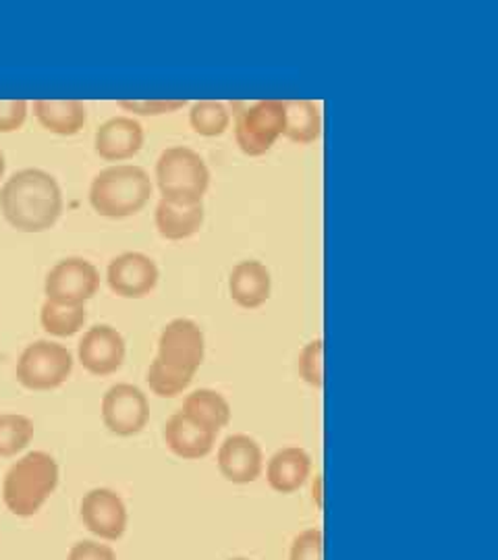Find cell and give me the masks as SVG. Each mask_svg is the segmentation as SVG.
<instances>
[{
    "label": "cell",
    "mask_w": 498,
    "mask_h": 560,
    "mask_svg": "<svg viewBox=\"0 0 498 560\" xmlns=\"http://www.w3.org/2000/svg\"><path fill=\"white\" fill-rule=\"evenodd\" d=\"M62 210L59 180L42 168H23L2 183L0 212L20 233L50 231L60 221Z\"/></svg>",
    "instance_id": "obj_1"
},
{
    "label": "cell",
    "mask_w": 498,
    "mask_h": 560,
    "mask_svg": "<svg viewBox=\"0 0 498 560\" xmlns=\"http://www.w3.org/2000/svg\"><path fill=\"white\" fill-rule=\"evenodd\" d=\"M60 467L46 451L20 455L2 478V502L7 511L20 520L36 517L57 492Z\"/></svg>",
    "instance_id": "obj_2"
},
{
    "label": "cell",
    "mask_w": 498,
    "mask_h": 560,
    "mask_svg": "<svg viewBox=\"0 0 498 560\" xmlns=\"http://www.w3.org/2000/svg\"><path fill=\"white\" fill-rule=\"evenodd\" d=\"M154 194V183L138 164H113L90 185L92 210L108 221H123L140 214Z\"/></svg>",
    "instance_id": "obj_3"
},
{
    "label": "cell",
    "mask_w": 498,
    "mask_h": 560,
    "mask_svg": "<svg viewBox=\"0 0 498 560\" xmlns=\"http://www.w3.org/2000/svg\"><path fill=\"white\" fill-rule=\"evenodd\" d=\"M154 179L160 200L198 206L210 189V168L196 150L173 145L160 154Z\"/></svg>",
    "instance_id": "obj_4"
},
{
    "label": "cell",
    "mask_w": 498,
    "mask_h": 560,
    "mask_svg": "<svg viewBox=\"0 0 498 560\" xmlns=\"http://www.w3.org/2000/svg\"><path fill=\"white\" fill-rule=\"evenodd\" d=\"M76 368L73 353L57 340H34L21 351L15 376L23 388L46 393L57 390L71 378Z\"/></svg>",
    "instance_id": "obj_5"
},
{
    "label": "cell",
    "mask_w": 498,
    "mask_h": 560,
    "mask_svg": "<svg viewBox=\"0 0 498 560\" xmlns=\"http://www.w3.org/2000/svg\"><path fill=\"white\" fill-rule=\"evenodd\" d=\"M285 133V101L238 104L235 140L245 156L258 159L273 150Z\"/></svg>",
    "instance_id": "obj_6"
},
{
    "label": "cell",
    "mask_w": 498,
    "mask_h": 560,
    "mask_svg": "<svg viewBox=\"0 0 498 560\" xmlns=\"http://www.w3.org/2000/svg\"><path fill=\"white\" fill-rule=\"evenodd\" d=\"M100 413L111 434L131 439L143 432L150 421V400L140 386L117 382L104 393Z\"/></svg>",
    "instance_id": "obj_7"
},
{
    "label": "cell",
    "mask_w": 498,
    "mask_h": 560,
    "mask_svg": "<svg viewBox=\"0 0 498 560\" xmlns=\"http://www.w3.org/2000/svg\"><path fill=\"white\" fill-rule=\"evenodd\" d=\"M206 358V337L198 322L175 318L169 322L159 337L157 360L187 376H196Z\"/></svg>",
    "instance_id": "obj_8"
},
{
    "label": "cell",
    "mask_w": 498,
    "mask_h": 560,
    "mask_svg": "<svg viewBox=\"0 0 498 560\" xmlns=\"http://www.w3.org/2000/svg\"><path fill=\"white\" fill-rule=\"evenodd\" d=\"M99 289V268L92 261L76 256L57 261L44 279L46 301L62 305H85Z\"/></svg>",
    "instance_id": "obj_9"
},
{
    "label": "cell",
    "mask_w": 498,
    "mask_h": 560,
    "mask_svg": "<svg viewBox=\"0 0 498 560\" xmlns=\"http://www.w3.org/2000/svg\"><path fill=\"white\" fill-rule=\"evenodd\" d=\"M83 527L102 541H117L129 527L127 502L113 488H92L80 502Z\"/></svg>",
    "instance_id": "obj_10"
},
{
    "label": "cell",
    "mask_w": 498,
    "mask_h": 560,
    "mask_svg": "<svg viewBox=\"0 0 498 560\" xmlns=\"http://www.w3.org/2000/svg\"><path fill=\"white\" fill-rule=\"evenodd\" d=\"M127 358V342L111 324H96L83 332L78 345V361L92 376L117 374Z\"/></svg>",
    "instance_id": "obj_11"
},
{
    "label": "cell",
    "mask_w": 498,
    "mask_h": 560,
    "mask_svg": "<svg viewBox=\"0 0 498 560\" xmlns=\"http://www.w3.org/2000/svg\"><path fill=\"white\" fill-rule=\"evenodd\" d=\"M157 261L141 252H125L106 268V282L123 300H143L159 287Z\"/></svg>",
    "instance_id": "obj_12"
},
{
    "label": "cell",
    "mask_w": 498,
    "mask_h": 560,
    "mask_svg": "<svg viewBox=\"0 0 498 560\" xmlns=\"http://www.w3.org/2000/svg\"><path fill=\"white\" fill-rule=\"evenodd\" d=\"M217 463L222 478L238 486L258 481L266 465L259 442L247 434H231L220 442Z\"/></svg>",
    "instance_id": "obj_13"
},
{
    "label": "cell",
    "mask_w": 498,
    "mask_h": 560,
    "mask_svg": "<svg viewBox=\"0 0 498 560\" xmlns=\"http://www.w3.org/2000/svg\"><path fill=\"white\" fill-rule=\"evenodd\" d=\"M146 141V131L141 122L129 115H119L113 119L104 120L94 133V150L102 161L120 162L131 161L138 156Z\"/></svg>",
    "instance_id": "obj_14"
},
{
    "label": "cell",
    "mask_w": 498,
    "mask_h": 560,
    "mask_svg": "<svg viewBox=\"0 0 498 560\" xmlns=\"http://www.w3.org/2000/svg\"><path fill=\"white\" fill-rule=\"evenodd\" d=\"M162 439L166 448L179 459L198 460L208 457L215 451L219 434L201 425L185 411H177L164 423Z\"/></svg>",
    "instance_id": "obj_15"
},
{
    "label": "cell",
    "mask_w": 498,
    "mask_h": 560,
    "mask_svg": "<svg viewBox=\"0 0 498 560\" xmlns=\"http://www.w3.org/2000/svg\"><path fill=\"white\" fill-rule=\"evenodd\" d=\"M268 486L279 494H293L312 478V457L301 446L279 448L264 465Z\"/></svg>",
    "instance_id": "obj_16"
},
{
    "label": "cell",
    "mask_w": 498,
    "mask_h": 560,
    "mask_svg": "<svg viewBox=\"0 0 498 560\" xmlns=\"http://www.w3.org/2000/svg\"><path fill=\"white\" fill-rule=\"evenodd\" d=\"M273 293L270 270L258 260L240 261L229 277V295L243 310H258Z\"/></svg>",
    "instance_id": "obj_17"
},
{
    "label": "cell",
    "mask_w": 498,
    "mask_h": 560,
    "mask_svg": "<svg viewBox=\"0 0 498 560\" xmlns=\"http://www.w3.org/2000/svg\"><path fill=\"white\" fill-rule=\"evenodd\" d=\"M32 108L42 129L60 138H73L88 125V106L80 101H36Z\"/></svg>",
    "instance_id": "obj_18"
},
{
    "label": "cell",
    "mask_w": 498,
    "mask_h": 560,
    "mask_svg": "<svg viewBox=\"0 0 498 560\" xmlns=\"http://www.w3.org/2000/svg\"><path fill=\"white\" fill-rule=\"evenodd\" d=\"M204 203L198 206H179L160 200L154 210V222L160 237L166 241H185L198 235L204 226Z\"/></svg>",
    "instance_id": "obj_19"
},
{
    "label": "cell",
    "mask_w": 498,
    "mask_h": 560,
    "mask_svg": "<svg viewBox=\"0 0 498 560\" xmlns=\"http://www.w3.org/2000/svg\"><path fill=\"white\" fill-rule=\"evenodd\" d=\"M181 411H185L187 416H192L194 420L199 421L206 428H210L217 434L222 428H227L231 423V418H233L231 402L215 388L192 390L183 400Z\"/></svg>",
    "instance_id": "obj_20"
},
{
    "label": "cell",
    "mask_w": 498,
    "mask_h": 560,
    "mask_svg": "<svg viewBox=\"0 0 498 560\" xmlns=\"http://www.w3.org/2000/svg\"><path fill=\"white\" fill-rule=\"evenodd\" d=\"M322 136V115L320 108L310 101H285V133L299 145H308Z\"/></svg>",
    "instance_id": "obj_21"
},
{
    "label": "cell",
    "mask_w": 498,
    "mask_h": 560,
    "mask_svg": "<svg viewBox=\"0 0 498 560\" xmlns=\"http://www.w3.org/2000/svg\"><path fill=\"white\" fill-rule=\"evenodd\" d=\"M88 322L85 305H62L44 300L40 310V324L46 335L57 339H69L80 335Z\"/></svg>",
    "instance_id": "obj_22"
},
{
    "label": "cell",
    "mask_w": 498,
    "mask_h": 560,
    "mask_svg": "<svg viewBox=\"0 0 498 560\" xmlns=\"http://www.w3.org/2000/svg\"><path fill=\"white\" fill-rule=\"evenodd\" d=\"M36 436L34 420L23 413H0V459L23 455Z\"/></svg>",
    "instance_id": "obj_23"
},
{
    "label": "cell",
    "mask_w": 498,
    "mask_h": 560,
    "mask_svg": "<svg viewBox=\"0 0 498 560\" xmlns=\"http://www.w3.org/2000/svg\"><path fill=\"white\" fill-rule=\"evenodd\" d=\"M189 125L201 138H220L231 127V113L222 102L199 101L189 108Z\"/></svg>",
    "instance_id": "obj_24"
},
{
    "label": "cell",
    "mask_w": 498,
    "mask_h": 560,
    "mask_svg": "<svg viewBox=\"0 0 498 560\" xmlns=\"http://www.w3.org/2000/svg\"><path fill=\"white\" fill-rule=\"evenodd\" d=\"M146 382H148L152 395H157L160 399H175V397H179V395H183V393L192 386L194 376L175 372V370L162 365V363L154 358V361L148 365Z\"/></svg>",
    "instance_id": "obj_25"
},
{
    "label": "cell",
    "mask_w": 498,
    "mask_h": 560,
    "mask_svg": "<svg viewBox=\"0 0 498 560\" xmlns=\"http://www.w3.org/2000/svg\"><path fill=\"white\" fill-rule=\"evenodd\" d=\"M299 378L320 390L324 386V340H310L298 358Z\"/></svg>",
    "instance_id": "obj_26"
},
{
    "label": "cell",
    "mask_w": 498,
    "mask_h": 560,
    "mask_svg": "<svg viewBox=\"0 0 498 560\" xmlns=\"http://www.w3.org/2000/svg\"><path fill=\"white\" fill-rule=\"evenodd\" d=\"M289 560H324V534L320 527L299 532L289 546Z\"/></svg>",
    "instance_id": "obj_27"
},
{
    "label": "cell",
    "mask_w": 498,
    "mask_h": 560,
    "mask_svg": "<svg viewBox=\"0 0 498 560\" xmlns=\"http://www.w3.org/2000/svg\"><path fill=\"white\" fill-rule=\"evenodd\" d=\"M119 108L129 113V117H162L173 115L187 106L185 101H119Z\"/></svg>",
    "instance_id": "obj_28"
},
{
    "label": "cell",
    "mask_w": 498,
    "mask_h": 560,
    "mask_svg": "<svg viewBox=\"0 0 498 560\" xmlns=\"http://www.w3.org/2000/svg\"><path fill=\"white\" fill-rule=\"evenodd\" d=\"M30 115V102L21 98L0 101V133H15L25 125Z\"/></svg>",
    "instance_id": "obj_29"
},
{
    "label": "cell",
    "mask_w": 498,
    "mask_h": 560,
    "mask_svg": "<svg viewBox=\"0 0 498 560\" xmlns=\"http://www.w3.org/2000/svg\"><path fill=\"white\" fill-rule=\"evenodd\" d=\"M67 560H117V552L108 541L81 540L71 546Z\"/></svg>",
    "instance_id": "obj_30"
},
{
    "label": "cell",
    "mask_w": 498,
    "mask_h": 560,
    "mask_svg": "<svg viewBox=\"0 0 498 560\" xmlns=\"http://www.w3.org/2000/svg\"><path fill=\"white\" fill-rule=\"evenodd\" d=\"M312 502L316 504V509L324 506V499H322V476H312Z\"/></svg>",
    "instance_id": "obj_31"
},
{
    "label": "cell",
    "mask_w": 498,
    "mask_h": 560,
    "mask_svg": "<svg viewBox=\"0 0 498 560\" xmlns=\"http://www.w3.org/2000/svg\"><path fill=\"white\" fill-rule=\"evenodd\" d=\"M4 175H7V159H4V152L0 150V183L4 180Z\"/></svg>",
    "instance_id": "obj_32"
},
{
    "label": "cell",
    "mask_w": 498,
    "mask_h": 560,
    "mask_svg": "<svg viewBox=\"0 0 498 560\" xmlns=\"http://www.w3.org/2000/svg\"><path fill=\"white\" fill-rule=\"evenodd\" d=\"M229 560H252V559H247V557H233V559H229Z\"/></svg>",
    "instance_id": "obj_33"
}]
</instances>
